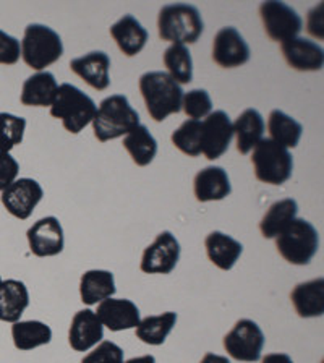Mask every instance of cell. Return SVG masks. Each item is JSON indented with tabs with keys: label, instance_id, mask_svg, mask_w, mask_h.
Masks as SVG:
<instances>
[{
	"label": "cell",
	"instance_id": "1",
	"mask_svg": "<svg viewBox=\"0 0 324 363\" xmlns=\"http://www.w3.org/2000/svg\"><path fill=\"white\" fill-rule=\"evenodd\" d=\"M140 91L152 121L162 122L181 111L184 89L166 72H146L140 78Z\"/></svg>",
	"mask_w": 324,
	"mask_h": 363
},
{
	"label": "cell",
	"instance_id": "2",
	"mask_svg": "<svg viewBox=\"0 0 324 363\" xmlns=\"http://www.w3.org/2000/svg\"><path fill=\"white\" fill-rule=\"evenodd\" d=\"M140 125V113L136 112L123 94H113L99 104L93 118L94 136L102 143L128 135Z\"/></svg>",
	"mask_w": 324,
	"mask_h": 363
},
{
	"label": "cell",
	"instance_id": "3",
	"mask_svg": "<svg viewBox=\"0 0 324 363\" xmlns=\"http://www.w3.org/2000/svg\"><path fill=\"white\" fill-rule=\"evenodd\" d=\"M203 18L195 5L170 4L157 16L159 38L174 44H193L203 33Z\"/></svg>",
	"mask_w": 324,
	"mask_h": 363
},
{
	"label": "cell",
	"instance_id": "4",
	"mask_svg": "<svg viewBox=\"0 0 324 363\" xmlns=\"http://www.w3.org/2000/svg\"><path fill=\"white\" fill-rule=\"evenodd\" d=\"M96 111L98 107L94 101L70 83L60 84L50 106V116L60 118L67 132L73 135L79 133L88 123L93 122Z\"/></svg>",
	"mask_w": 324,
	"mask_h": 363
},
{
	"label": "cell",
	"instance_id": "5",
	"mask_svg": "<svg viewBox=\"0 0 324 363\" xmlns=\"http://www.w3.org/2000/svg\"><path fill=\"white\" fill-rule=\"evenodd\" d=\"M20 45L25 64L38 72L55 64L64 54V44H62L59 33L45 25H39V23L26 26Z\"/></svg>",
	"mask_w": 324,
	"mask_h": 363
},
{
	"label": "cell",
	"instance_id": "6",
	"mask_svg": "<svg viewBox=\"0 0 324 363\" xmlns=\"http://www.w3.org/2000/svg\"><path fill=\"white\" fill-rule=\"evenodd\" d=\"M320 247V237L315 225L305 219L295 218L281 235L276 237V248L291 264H308Z\"/></svg>",
	"mask_w": 324,
	"mask_h": 363
},
{
	"label": "cell",
	"instance_id": "7",
	"mask_svg": "<svg viewBox=\"0 0 324 363\" xmlns=\"http://www.w3.org/2000/svg\"><path fill=\"white\" fill-rule=\"evenodd\" d=\"M252 162L255 175L259 182L269 185H282L292 177L294 159L287 147L277 145L271 138L261 140L255 146Z\"/></svg>",
	"mask_w": 324,
	"mask_h": 363
},
{
	"label": "cell",
	"instance_id": "8",
	"mask_svg": "<svg viewBox=\"0 0 324 363\" xmlns=\"http://www.w3.org/2000/svg\"><path fill=\"white\" fill-rule=\"evenodd\" d=\"M264 340V334L257 323L243 318L224 336V349L234 360L253 363L261 359Z\"/></svg>",
	"mask_w": 324,
	"mask_h": 363
},
{
	"label": "cell",
	"instance_id": "9",
	"mask_svg": "<svg viewBox=\"0 0 324 363\" xmlns=\"http://www.w3.org/2000/svg\"><path fill=\"white\" fill-rule=\"evenodd\" d=\"M259 16L269 39L277 43L297 38L302 31L303 21L292 7L284 2H263L259 5Z\"/></svg>",
	"mask_w": 324,
	"mask_h": 363
},
{
	"label": "cell",
	"instance_id": "10",
	"mask_svg": "<svg viewBox=\"0 0 324 363\" xmlns=\"http://www.w3.org/2000/svg\"><path fill=\"white\" fill-rule=\"evenodd\" d=\"M180 259V243L172 232L164 230L143 252L140 269L146 274H170Z\"/></svg>",
	"mask_w": 324,
	"mask_h": 363
},
{
	"label": "cell",
	"instance_id": "11",
	"mask_svg": "<svg viewBox=\"0 0 324 363\" xmlns=\"http://www.w3.org/2000/svg\"><path fill=\"white\" fill-rule=\"evenodd\" d=\"M234 123L224 111H214L201 122V152L209 161L219 159L229 150Z\"/></svg>",
	"mask_w": 324,
	"mask_h": 363
},
{
	"label": "cell",
	"instance_id": "12",
	"mask_svg": "<svg viewBox=\"0 0 324 363\" xmlns=\"http://www.w3.org/2000/svg\"><path fill=\"white\" fill-rule=\"evenodd\" d=\"M44 190L43 186L33 179H20L15 180L9 189L2 191L4 208L16 219L25 220L33 214L34 208L43 200Z\"/></svg>",
	"mask_w": 324,
	"mask_h": 363
},
{
	"label": "cell",
	"instance_id": "13",
	"mask_svg": "<svg viewBox=\"0 0 324 363\" xmlns=\"http://www.w3.org/2000/svg\"><path fill=\"white\" fill-rule=\"evenodd\" d=\"M26 237L31 253L39 258L55 257L64 252V229H62L59 219L54 216L36 220L28 229Z\"/></svg>",
	"mask_w": 324,
	"mask_h": 363
},
{
	"label": "cell",
	"instance_id": "14",
	"mask_svg": "<svg viewBox=\"0 0 324 363\" xmlns=\"http://www.w3.org/2000/svg\"><path fill=\"white\" fill-rule=\"evenodd\" d=\"M213 60L223 68H235L250 60V48L235 28L219 30L213 43Z\"/></svg>",
	"mask_w": 324,
	"mask_h": 363
},
{
	"label": "cell",
	"instance_id": "15",
	"mask_svg": "<svg viewBox=\"0 0 324 363\" xmlns=\"http://www.w3.org/2000/svg\"><path fill=\"white\" fill-rule=\"evenodd\" d=\"M98 315L102 326L111 331H125V329H133L141 321L140 310L132 300L127 298H106L98 305Z\"/></svg>",
	"mask_w": 324,
	"mask_h": 363
},
{
	"label": "cell",
	"instance_id": "16",
	"mask_svg": "<svg viewBox=\"0 0 324 363\" xmlns=\"http://www.w3.org/2000/svg\"><path fill=\"white\" fill-rule=\"evenodd\" d=\"M284 59L298 72L321 70L324 64V52L318 43L305 38H292L281 44Z\"/></svg>",
	"mask_w": 324,
	"mask_h": 363
},
{
	"label": "cell",
	"instance_id": "17",
	"mask_svg": "<svg viewBox=\"0 0 324 363\" xmlns=\"http://www.w3.org/2000/svg\"><path fill=\"white\" fill-rule=\"evenodd\" d=\"M104 339V326L93 310H79L75 313L68 331V344L73 350L86 352Z\"/></svg>",
	"mask_w": 324,
	"mask_h": 363
},
{
	"label": "cell",
	"instance_id": "18",
	"mask_svg": "<svg viewBox=\"0 0 324 363\" xmlns=\"http://www.w3.org/2000/svg\"><path fill=\"white\" fill-rule=\"evenodd\" d=\"M70 68L79 78H83L91 88L104 91L111 84V57L102 50H93L70 62Z\"/></svg>",
	"mask_w": 324,
	"mask_h": 363
},
{
	"label": "cell",
	"instance_id": "19",
	"mask_svg": "<svg viewBox=\"0 0 324 363\" xmlns=\"http://www.w3.org/2000/svg\"><path fill=\"white\" fill-rule=\"evenodd\" d=\"M193 191H195L196 200L201 203L220 201L230 195V179L223 167H206L195 175Z\"/></svg>",
	"mask_w": 324,
	"mask_h": 363
},
{
	"label": "cell",
	"instance_id": "20",
	"mask_svg": "<svg viewBox=\"0 0 324 363\" xmlns=\"http://www.w3.org/2000/svg\"><path fill=\"white\" fill-rule=\"evenodd\" d=\"M111 36L125 55L133 57L143 50L150 34L133 15H123L116 25H112Z\"/></svg>",
	"mask_w": 324,
	"mask_h": 363
},
{
	"label": "cell",
	"instance_id": "21",
	"mask_svg": "<svg viewBox=\"0 0 324 363\" xmlns=\"http://www.w3.org/2000/svg\"><path fill=\"white\" fill-rule=\"evenodd\" d=\"M291 300L300 318H316L324 313V279L318 277L294 287Z\"/></svg>",
	"mask_w": 324,
	"mask_h": 363
},
{
	"label": "cell",
	"instance_id": "22",
	"mask_svg": "<svg viewBox=\"0 0 324 363\" xmlns=\"http://www.w3.org/2000/svg\"><path fill=\"white\" fill-rule=\"evenodd\" d=\"M28 305H30V294L25 282L16 279L0 282V321L11 325L20 321Z\"/></svg>",
	"mask_w": 324,
	"mask_h": 363
},
{
	"label": "cell",
	"instance_id": "23",
	"mask_svg": "<svg viewBox=\"0 0 324 363\" xmlns=\"http://www.w3.org/2000/svg\"><path fill=\"white\" fill-rule=\"evenodd\" d=\"M204 247H206L209 261L223 271H230L234 268L243 252L240 242L219 230H214L206 237Z\"/></svg>",
	"mask_w": 324,
	"mask_h": 363
},
{
	"label": "cell",
	"instance_id": "24",
	"mask_svg": "<svg viewBox=\"0 0 324 363\" xmlns=\"http://www.w3.org/2000/svg\"><path fill=\"white\" fill-rule=\"evenodd\" d=\"M57 79L50 72H38L23 83L21 91V104L23 106H34V107H45L52 106L57 96Z\"/></svg>",
	"mask_w": 324,
	"mask_h": 363
},
{
	"label": "cell",
	"instance_id": "25",
	"mask_svg": "<svg viewBox=\"0 0 324 363\" xmlns=\"http://www.w3.org/2000/svg\"><path fill=\"white\" fill-rule=\"evenodd\" d=\"M116 291V281L111 271L91 269L84 272L79 281V295L82 302L86 305L101 303L102 300L111 298Z\"/></svg>",
	"mask_w": 324,
	"mask_h": 363
},
{
	"label": "cell",
	"instance_id": "26",
	"mask_svg": "<svg viewBox=\"0 0 324 363\" xmlns=\"http://www.w3.org/2000/svg\"><path fill=\"white\" fill-rule=\"evenodd\" d=\"M264 121L257 109L243 111L234 123V135H237V150L240 155L250 151L263 140Z\"/></svg>",
	"mask_w": 324,
	"mask_h": 363
},
{
	"label": "cell",
	"instance_id": "27",
	"mask_svg": "<svg viewBox=\"0 0 324 363\" xmlns=\"http://www.w3.org/2000/svg\"><path fill=\"white\" fill-rule=\"evenodd\" d=\"M298 204L292 198L272 203L259 223V230L264 238H276L297 218Z\"/></svg>",
	"mask_w": 324,
	"mask_h": 363
},
{
	"label": "cell",
	"instance_id": "28",
	"mask_svg": "<svg viewBox=\"0 0 324 363\" xmlns=\"http://www.w3.org/2000/svg\"><path fill=\"white\" fill-rule=\"evenodd\" d=\"M11 339L18 350H33L52 340V329L43 321H16L11 326Z\"/></svg>",
	"mask_w": 324,
	"mask_h": 363
},
{
	"label": "cell",
	"instance_id": "29",
	"mask_svg": "<svg viewBox=\"0 0 324 363\" xmlns=\"http://www.w3.org/2000/svg\"><path fill=\"white\" fill-rule=\"evenodd\" d=\"M123 147L132 156L136 166H150L157 155V141L145 125H138L123 140Z\"/></svg>",
	"mask_w": 324,
	"mask_h": 363
},
{
	"label": "cell",
	"instance_id": "30",
	"mask_svg": "<svg viewBox=\"0 0 324 363\" xmlns=\"http://www.w3.org/2000/svg\"><path fill=\"white\" fill-rule=\"evenodd\" d=\"M175 323H177V313L175 311H166L162 315L146 316L136 326V337L141 342L150 345H162L166 342L167 336L172 331Z\"/></svg>",
	"mask_w": 324,
	"mask_h": 363
},
{
	"label": "cell",
	"instance_id": "31",
	"mask_svg": "<svg viewBox=\"0 0 324 363\" xmlns=\"http://www.w3.org/2000/svg\"><path fill=\"white\" fill-rule=\"evenodd\" d=\"M268 130L271 133V140L284 147L297 146L303 132L302 125L279 109H274L269 113Z\"/></svg>",
	"mask_w": 324,
	"mask_h": 363
},
{
	"label": "cell",
	"instance_id": "32",
	"mask_svg": "<svg viewBox=\"0 0 324 363\" xmlns=\"http://www.w3.org/2000/svg\"><path fill=\"white\" fill-rule=\"evenodd\" d=\"M164 65L169 75L177 83H190L193 79V60L189 48L185 44H172L164 52Z\"/></svg>",
	"mask_w": 324,
	"mask_h": 363
},
{
	"label": "cell",
	"instance_id": "33",
	"mask_svg": "<svg viewBox=\"0 0 324 363\" xmlns=\"http://www.w3.org/2000/svg\"><path fill=\"white\" fill-rule=\"evenodd\" d=\"M172 143L190 157L201 155V121H186L172 133Z\"/></svg>",
	"mask_w": 324,
	"mask_h": 363
},
{
	"label": "cell",
	"instance_id": "34",
	"mask_svg": "<svg viewBox=\"0 0 324 363\" xmlns=\"http://www.w3.org/2000/svg\"><path fill=\"white\" fill-rule=\"evenodd\" d=\"M26 121L13 113H0V152H10L23 141Z\"/></svg>",
	"mask_w": 324,
	"mask_h": 363
},
{
	"label": "cell",
	"instance_id": "35",
	"mask_svg": "<svg viewBox=\"0 0 324 363\" xmlns=\"http://www.w3.org/2000/svg\"><path fill=\"white\" fill-rule=\"evenodd\" d=\"M181 109L190 117V121H200L203 117H208L213 111L211 96L206 89H191L184 94Z\"/></svg>",
	"mask_w": 324,
	"mask_h": 363
},
{
	"label": "cell",
	"instance_id": "36",
	"mask_svg": "<svg viewBox=\"0 0 324 363\" xmlns=\"http://www.w3.org/2000/svg\"><path fill=\"white\" fill-rule=\"evenodd\" d=\"M82 363H123V350L111 340H102L93 352L84 355Z\"/></svg>",
	"mask_w": 324,
	"mask_h": 363
},
{
	"label": "cell",
	"instance_id": "37",
	"mask_svg": "<svg viewBox=\"0 0 324 363\" xmlns=\"http://www.w3.org/2000/svg\"><path fill=\"white\" fill-rule=\"evenodd\" d=\"M20 41L0 30V65H15L20 60Z\"/></svg>",
	"mask_w": 324,
	"mask_h": 363
},
{
	"label": "cell",
	"instance_id": "38",
	"mask_svg": "<svg viewBox=\"0 0 324 363\" xmlns=\"http://www.w3.org/2000/svg\"><path fill=\"white\" fill-rule=\"evenodd\" d=\"M20 164L10 152H0V193L13 184L18 177Z\"/></svg>",
	"mask_w": 324,
	"mask_h": 363
},
{
	"label": "cell",
	"instance_id": "39",
	"mask_svg": "<svg viewBox=\"0 0 324 363\" xmlns=\"http://www.w3.org/2000/svg\"><path fill=\"white\" fill-rule=\"evenodd\" d=\"M261 363H294V360L287 354H268Z\"/></svg>",
	"mask_w": 324,
	"mask_h": 363
},
{
	"label": "cell",
	"instance_id": "40",
	"mask_svg": "<svg viewBox=\"0 0 324 363\" xmlns=\"http://www.w3.org/2000/svg\"><path fill=\"white\" fill-rule=\"evenodd\" d=\"M200 363H230V362L224 355H216V354H211V352H208Z\"/></svg>",
	"mask_w": 324,
	"mask_h": 363
},
{
	"label": "cell",
	"instance_id": "41",
	"mask_svg": "<svg viewBox=\"0 0 324 363\" xmlns=\"http://www.w3.org/2000/svg\"><path fill=\"white\" fill-rule=\"evenodd\" d=\"M123 363H156V359L152 355H143V357H136V359L127 360Z\"/></svg>",
	"mask_w": 324,
	"mask_h": 363
},
{
	"label": "cell",
	"instance_id": "42",
	"mask_svg": "<svg viewBox=\"0 0 324 363\" xmlns=\"http://www.w3.org/2000/svg\"><path fill=\"white\" fill-rule=\"evenodd\" d=\"M0 282H2V277H0Z\"/></svg>",
	"mask_w": 324,
	"mask_h": 363
}]
</instances>
